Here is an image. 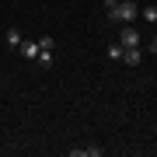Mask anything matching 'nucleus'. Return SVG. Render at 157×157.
<instances>
[{"label":"nucleus","instance_id":"obj_1","mask_svg":"<svg viewBox=\"0 0 157 157\" xmlns=\"http://www.w3.org/2000/svg\"><path fill=\"white\" fill-rule=\"evenodd\" d=\"M105 14H108V21H115V25H133L136 17H140V4H136V0L112 4V7H105Z\"/></svg>","mask_w":157,"mask_h":157},{"label":"nucleus","instance_id":"obj_2","mask_svg":"<svg viewBox=\"0 0 157 157\" xmlns=\"http://www.w3.org/2000/svg\"><path fill=\"white\" fill-rule=\"evenodd\" d=\"M17 52H21L28 63L39 59V39H21V45H17Z\"/></svg>","mask_w":157,"mask_h":157},{"label":"nucleus","instance_id":"obj_3","mask_svg":"<svg viewBox=\"0 0 157 157\" xmlns=\"http://www.w3.org/2000/svg\"><path fill=\"white\" fill-rule=\"evenodd\" d=\"M119 42H122L126 49H129V45H140V32H136L133 25H122V32H119Z\"/></svg>","mask_w":157,"mask_h":157},{"label":"nucleus","instance_id":"obj_4","mask_svg":"<svg viewBox=\"0 0 157 157\" xmlns=\"http://www.w3.org/2000/svg\"><path fill=\"white\" fill-rule=\"evenodd\" d=\"M70 157H101V147H73Z\"/></svg>","mask_w":157,"mask_h":157},{"label":"nucleus","instance_id":"obj_5","mask_svg":"<svg viewBox=\"0 0 157 157\" xmlns=\"http://www.w3.org/2000/svg\"><path fill=\"white\" fill-rule=\"evenodd\" d=\"M122 63L126 67H136V63H140V45H129V49L122 52Z\"/></svg>","mask_w":157,"mask_h":157},{"label":"nucleus","instance_id":"obj_6","mask_svg":"<svg viewBox=\"0 0 157 157\" xmlns=\"http://www.w3.org/2000/svg\"><path fill=\"white\" fill-rule=\"evenodd\" d=\"M21 28H7V45H11V49H17V45H21Z\"/></svg>","mask_w":157,"mask_h":157},{"label":"nucleus","instance_id":"obj_7","mask_svg":"<svg viewBox=\"0 0 157 157\" xmlns=\"http://www.w3.org/2000/svg\"><path fill=\"white\" fill-rule=\"evenodd\" d=\"M122 52H126L122 42H112V45H108V59H122Z\"/></svg>","mask_w":157,"mask_h":157},{"label":"nucleus","instance_id":"obj_8","mask_svg":"<svg viewBox=\"0 0 157 157\" xmlns=\"http://www.w3.org/2000/svg\"><path fill=\"white\" fill-rule=\"evenodd\" d=\"M140 14H143V21H147V25H157V7H143Z\"/></svg>","mask_w":157,"mask_h":157},{"label":"nucleus","instance_id":"obj_9","mask_svg":"<svg viewBox=\"0 0 157 157\" xmlns=\"http://www.w3.org/2000/svg\"><path fill=\"white\" fill-rule=\"evenodd\" d=\"M150 52H157V35H154V39H150Z\"/></svg>","mask_w":157,"mask_h":157},{"label":"nucleus","instance_id":"obj_10","mask_svg":"<svg viewBox=\"0 0 157 157\" xmlns=\"http://www.w3.org/2000/svg\"><path fill=\"white\" fill-rule=\"evenodd\" d=\"M119 4H126V0H119Z\"/></svg>","mask_w":157,"mask_h":157}]
</instances>
